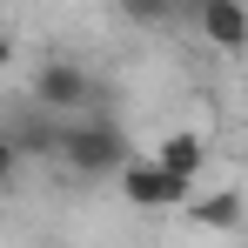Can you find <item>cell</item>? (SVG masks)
Segmentation results:
<instances>
[{
  "instance_id": "4",
  "label": "cell",
  "mask_w": 248,
  "mask_h": 248,
  "mask_svg": "<svg viewBox=\"0 0 248 248\" xmlns=\"http://www.w3.org/2000/svg\"><path fill=\"white\" fill-rule=\"evenodd\" d=\"M61 121H67V114L27 101V108L7 121V148H14V155H54V148H61Z\"/></svg>"
},
{
  "instance_id": "1",
  "label": "cell",
  "mask_w": 248,
  "mask_h": 248,
  "mask_svg": "<svg viewBox=\"0 0 248 248\" xmlns=\"http://www.w3.org/2000/svg\"><path fill=\"white\" fill-rule=\"evenodd\" d=\"M54 161L67 168V174H81V181H108V174H121V168L134 161V148H127V127L108 121V114H81V121L67 114Z\"/></svg>"
},
{
  "instance_id": "6",
  "label": "cell",
  "mask_w": 248,
  "mask_h": 248,
  "mask_svg": "<svg viewBox=\"0 0 248 248\" xmlns=\"http://www.w3.org/2000/svg\"><path fill=\"white\" fill-rule=\"evenodd\" d=\"M188 221H195V228H215V235L242 228V221H248L242 188H208V195H195V202H188Z\"/></svg>"
},
{
  "instance_id": "5",
  "label": "cell",
  "mask_w": 248,
  "mask_h": 248,
  "mask_svg": "<svg viewBox=\"0 0 248 248\" xmlns=\"http://www.w3.org/2000/svg\"><path fill=\"white\" fill-rule=\"evenodd\" d=\"M195 20H202V34L221 47V54H235V61L248 54V0H208Z\"/></svg>"
},
{
  "instance_id": "2",
  "label": "cell",
  "mask_w": 248,
  "mask_h": 248,
  "mask_svg": "<svg viewBox=\"0 0 248 248\" xmlns=\"http://www.w3.org/2000/svg\"><path fill=\"white\" fill-rule=\"evenodd\" d=\"M114 181H121V202H127V208H141V215H155V208H188V202H195V181L168 174L161 161H141V155H134Z\"/></svg>"
},
{
  "instance_id": "7",
  "label": "cell",
  "mask_w": 248,
  "mask_h": 248,
  "mask_svg": "<svg viewBox=\"0 0 248 248\" xmlns=\"http://www.w3.org/2000/svg\"><path fill=\"white\" fill-rule=\"evenodd\" d=\"M155 161H161L168 174H181V181H202V168H208V141L195 134V127H181V134H168L161 148H155Z\"/></svg>"
},
{
  "instance_id": "8",
  "label": "cell",
  "mask_w": 248,
  "mask_h": 248,
  "mask_svg": "<svg viewBox=\"0 0 248 248\" xmlns=\"http://www.w3.org/2000/svg\"><path fill=\"white\" fill-rule=\"evenodd\" d=\"M114 7H121L127 27H174V20L188 14L181 0H114Z\"/></svg>"
},
{
  "instance_id": "3",
  "label": "cell",
  "mask_w": 248,
  "mask_h": 248,
  "mask_svg": "<svg viewBox=\"0 0 248 248\" xmlns=\"http://www.w3.org/2000/svg\"><path fill=\"white\" fill-rule=\"evenodd\" d=\"M27 94H34L41 108H54V114H81V108H94V101H101L94 74H87V67H74V61H54V54L34 67V87H27Z\"/></svg>"
},
{
  "instance_id": "9",
  "label": "cell",
  "mask_w": 248,
  "mask_h": 248,
  "mask_svg": "<svg viewBox=\"0 0 248 248\" xmlns=\"http://www.w3.org/2000/svg\"><path fill=\"white\" fill-rule=\"evenodd\" d=\"M181 7H188V14H202V7H208V0H181Z\"/></svg>"
}]
</instances>
